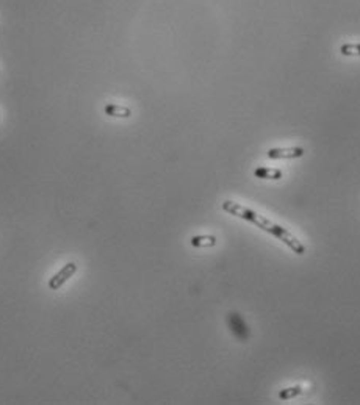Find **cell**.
Here are the masks:
<instances>
[{
	"mask_svg": "<svg viewBox=\"0 0 360 405\" xmlns=\"http://www.w3.org/2000/svg\"><path fill=\"white\" fill-rule=\"evenodd\" d=\"M103 113L112 116V118H122V119H127V118L132 116V110L130 108H127V106H122V105H115V103L105 105Z\"/></svg>",
	"mask_w": 360,
	"mask_h": 405,
	"instance_id": "5",
	"label": "cell"
},
{
	"mask_svg": "<svg viewBox=\"0 0 360 405\" xmlns=\"http://www.w3.org/2000/svg\"><path fill=\"white\" fill-rule=\"evenodd\" d=\"M254 177L265 179V180H281L282 179V170L260 166V167H257L256 170H254Z\"/></svg>",
	"mask_w": 360,
	"mask_h": 405,
	"instance_id": "6",
	"label": "cell"
},
{
	"mask_svg": "<svg viewBox=\"0 0 360 405\" xmlns=\"http://www.w3.org/2000/svg\"><path fill=\"white\" fill-rule=\"evenodd\" d=\"M227 324H229L232 333H234L240 341H247L251 332H249L246 323L243 321V317L238 313H235V311L229 313L227 314Z\"/></svg>",
	"mask_w": 360,
	"mask_h": 405,
	"instance_id": "3",
	"label": "cell"
},
{
	"mask_svg": "<svg viewBox=\"0 0 360 405\" xmlns=\"http://www.w3.org/2000/svg\"><path fill=\"white\" fill-rule=\"evenodd\" d=\"M195 247H213L216 244V238L213 235H196L189 240Z\"/></svg>",
	"mask_w": 360,
	"mask_h": 405,
	"instance_id": "7",
	"label": "cell"
},
{
	"mask_svg": "<svg viewBox=\"0 0 360 405\" xmlns=\"http://www.w3.org/2000/svg\"><path fill=\"white\" fill-rule=\"evenodd\" d=\"M304 155V149L302 147H272L268 151V158L271 160H293V158H299Z\"/></svg>",
	"mask_w": 360,
	"mask_h": 405,
	"instance_id": "4",
	"label": "cell"
},
{
	"mask_svg": "<svg viewBox=\"0 0 360 405\" xmlns=\"http://www.w3.org/2000/svg\"><path fill=\"white\" fill-rule=\"evenodd\" d=\"M340 53L345 56H360V44H343Z\"/></svg>",
	"mask_w": 360,
	"mask_h": 405,
	"instance_id": "9",
	"label": "cell"
},
{
	"mask_svg": "<svg viewBox=\"0 0 360 405\" xmlns=\"http://www.w3.org/2000/svg\"><path fill=\"white\" fill-rule=\"evenodd\" d=\"M77 272V265L74 262H69L63 266L52 279L49 280V290H60L63 285H65L71 277H74V274Z\"/></svg>",
	"mask_w": 360,
	"mask_h": 405,
	"instance_id": "2",
	"label": "cell"
},
{
	"mask_svg": "<svg viewBox=\"0 0 360 405\" xmlns=\"http://www.w3.org/2000/svg\"><path fill=\"white\" fill-rule=\"evenodd\" d=\"M299 394H302V387L296 385V387H288V388H284L279 391V399L281 400H288V399H293V397H298Z\"/></svg>",
	"mask_w": 360,
	"mask_h": 405,
	"instance_id": "8",
	"label": "cell"
},
{
	"mask_svg": "<svg viewBox=\"0 0 360 405\" xmlns=\"http://www.w3.org/2000/svg\"><path fill=\"white\" fill-rule=\"evenodd\" d=\"M223 210L227 211V213H230V215L237 216V218H241L244 221H249L251 224L257 225L259 228L271 233L272 237H276L285 246H288L294 253H298V255H304L306 253V247L301 244V241L296 238L294 235H291V233L287 228H284L279 224H274L272 221L263 218L262 215H259V213H256L254 210H251L247 207H243V205H240L238 202H234V200H226V202H223Z\"/></svg>",
	"mask_w": 360,
	"mask_h": 405,
	"instance_id": "1",
	"label": "cell"
}]
</instances>
